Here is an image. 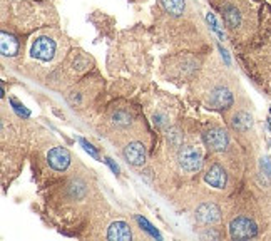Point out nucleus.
<instances>
[{"instance_id": "nucleus-1", "label": "nucleus", "mask_w": 271, "mask_h": 241, "mask_svg": "<svg viewBox=\"0 0 271 241\" xmlns=\"http://www.w3.org/2000/svg\"><path fill=\"white\" fill-rule=\"evenodd\" d=\"M220 15L233 47L249 69L271 62V5L264 0H226Z\"/></svg>"}, {"instance_id": "nucleus-2", "label": "nucleus", "mask_w": 271, "mask_h": 241, "mask_svg": "<svg viewBox=\"0 0 271 241\" xmlns=\"http://www.w3.org/2000/svg\"><path fill=\"white\" fill-rule=\"evenodd\" d=\"M157 19V27L166 37H171L174 42L188 40L191 34L198 32V22H193V12L188 0H157L154 9Z\"/></svg>"}, {"instance_id": "nucleus-3", "label": "nucleus", "mask_w": 271, "mask_h": 241, "mask_svg": "<svg viewBox=\"0 0 271 241\" xmlns=\"http://www.w3.org/2000/svg\"><path fill=\"white\" fill-rule=\"evenodd\" d=\"M2 15H9V30L19 35H27L50 22H57V15L50 5L39 2H9V12L2 9ZM7 30V29H5Z\"/></svg>"}, {"instance_id": "nucleus-4", "label": "nucleus", "mask_w": 271, "mask_h": 241, "mask_svg": "<svg viewBox=\"0 0 271 241\" xmlns=\"http://www.w3.org/2000/svg\"><path fill=\"white\" fill-rule=\"evenodd\" d=\"M67 51L69 47L66 37L57 29L39 30L29 40V59L40 64H54L62 61V52Z\"/></svg>"}, {"instance_id": "nucleus-5", "label": "nucleus", "mask_w": 271, "mask_h": 241, "mask_svg": "<svg viewBox=\"0 0 271 241\" xmlns=\"http://www.w3.org/2000/svg\"><path fill=\"white\" fill-rule=\"evenodd\" d=\"M230 238L231 239H251L256 238L259 233V224L256 218L249 213L238 214L230 223Z\"/></svg>"}, {"instance_id": "nucleus-6", "label": "nucleus", "mask_w": 271, "mask_h": 241, "mask_svg": "<svg viewBox=\"0 0 271 241\" xmlns=\"http://www.w3.org/2000/svg\"><path fill=\"white\" fill-rule=\"evenodd\" d=\"M178 163L181 166V169L186 171V173H196L203 166V153L194 144L181 146L178 151Z\"/></svg>"}, {"instance_id": "nucleus-7", "label": "nucleus", "mask_w": 271, "mask_h": 241, "mask_svg": "<svg viewBox=\"0 0 271 241\" xmlns=\"http://www.w3.org/2000/svg\"><path fill=\"white\" fill-rule=\"evenodd\" d=\"M0 49H2L4 59H15L24 52V37L15 34V32L2 29V35H0Z\"/></svg>"}, {"instance_id": "nucleus-8", "label": "nucleus", "mask_w": 271, "mask_h": 241, "mask_svg": "<svg viewBox=\"0 0 271 241\" xmlns=\"http://www.w3.org/2000/svg\"><path fill=\"white\" fill-rule=\"evenodd\" d=\"M203 141L206 148L212 153H223L230 148V136L220 126H212L209 129H206L203 134Z\"/></svg>"}, {"instance_id": "nucleus-9", "label": "nucleus", "mask_w": 271, "mask_h": 241, "mask_svg": "<svg viewBox=\"0 0 271 241\" xmlns=\"http://www.w3.org/2000/svg\"><path fill=\"white\" fill-rule=\"evenodd\" d=\"M122 156L131 166H144L147 159V148L141 141H129L122 148Z\"/></svg>"}, {"instance_id": "nucleus-10", "label": "nucleus", "mask_w": 271, "mask_h": 241, "mask_svg": "<svg viewBox=\"0 0 271 241\" xmlns=\"http://www.w3.org/2000/svg\"><path fill=\"white\" fill-rule=\"evenodd\" d=\"M45 161H47V166H49L52 171L62 173V171H66L69 168L72 158H71V153H69L64 146H56L47 151Z\"/></svg>"}, {"instance_id": "nucleus-11", "label": "nucleus", "mask_w": 271, "mask_h": 241, "mask_svg": "<svg viewBox=\"0 0 271 241\" xmlns=\"http://www.w3.org/2000/svg\"><path fill=\"white\" fill-rule=\"evenodd\" d=\"M204 181L211 187H216V189H225L228 184V173L226 169L223 168V164L220 163H212L208 169H206Z\"/></svg>"}, {"instance_id": "nucleus-12", "label": "nucleus", "mask_w": 271, "mask_h": 241, "mask_svg": "<svg viewBox=\"0 0 271 241\" xmlns=\"http://www.w3.org/2000/svg\"><path fill=\"white\" fill-rule=\"evenodd\" d=\"M196 219L203 224H214L221 219V211L214 203H201L196 208Z\"/></svg>"}, {"instance_id": "nucleus-13", "label": "nucleus", "mask_w": 271, "mask_h": 241, "mask_svg": "<svg viewBox=\"0 0 271 241\" xmlns=\"http://www.w3.org/2000/svg\"><path fill=\"white\" fill-rule=\"evenodd\" d=\"M105 238H107V239H116V241L131 239L132 238V229H131V226L126 221H114L107 228Z\"/></svg>"}, {"instance_id": "nucleus-14", "label": "nucleus", "mask_w": 271, "mask_h": 241, "mask_svg": "<svg viewBox=\"0 0 271 241\" xmlns=\"http://www.w3.org/2000/svg\"><path fill=\"white\" fill-rule=\"evenodd\" d=\"M253 72H254V77L261 82V87L264 89V92L271 98V62L264 64L261 67L253 69Z\"/></svg>"}, {"instance_id": "nucleus-15", "label": "nucleus", "mask_w": 271, "mask_h": 241, "mask_svg": "<svg viewBox=\"0 0 271 241\" xmlns=\"http://www.w3.org/2000/svg\"><path fill=\"white\" fill-rule=\"evenodd\" d=\"M131 112H127L126 109H118V111H113L111 112V117L109 121L113 122L116 127H127L131 124Z\"/></svg>"}, {"instance_id": "nucleus-16", "label": "nucleus", "mask_w": 271, "mask_h": 241, "mask_svg": "<svg viewBox=\"0 0 271 241\" xmlns=\"http://www.w3.org/2000/svg\"><path fill=\"white\" fill-rule=\"evenodd\" d=\"M225 2H226V0H211V4H212V5H214V7H216V9H218V7H220V5H221V4H225Z\"/></svg>"}, {"instance_id": "nucleus-17", "label": "nucleus", "mask_w": 271, "mask_h": 241, "mask_svg": "<svg viewBox=\"0 0 271 241\" xmlns=\"http://www.w3.org/2000/svg\"><path fill=\"white\" fill-rule=\"evenodd\" d=\"M129 2H146V0H129Z\"/></svg>"}]
</instances>
